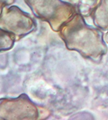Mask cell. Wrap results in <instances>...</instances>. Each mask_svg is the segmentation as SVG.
<instances>
[{
    "label": "cell",
    "instance_id": "obj_1",
    "mask_svg": "<svg viewBox=\"0 0 108 120\" xmlns=\"http://www.w3.org/2000/svg\"><path fill=\"white\" fill-rule=\"evenodd\" d=\"M58 32L67 49L76 51L86 59L98 61L107 53L103 33L86 24L80 14L76 13Z\"/></svg>",
    "mask_w": 108,
    "mask_h": 120
},
{
    "label": "cell",
    "instance_id": "obj_2",
    "mask_svg": "<svg viewBox=\"0 0 108 120\" xmlns=\"http://www.w3.org/2000/svg\"><path fill=\"white\" fill-rule=\"evenodd\" d=\"M34 15L48 23L53 30L59 31L77 13L76 7L62 0H24Z\"/></svg>",
    "mask_w": 108,
    "mask_h": 120
},
{
    "label": "cell",
    "instance_id": "obj_3",
    "mask_svg": "<svg viewBox=\"0 0 108 120\" xmlns=\"http://www.w3.org/2000/svg\"><path fill=\"white\" fill-rule=\"evenodd\" d=\"M36 27L34 20L16 6L4 7L0 14V28L13 35L16 41L29 34Z\"/></svg>",
    "mask_w": 108,
    "mask_h": 120
},
{
    "label": "cell",
    "instance_id": "obj_4",
    "mask_svg": "<svg viewBox=\"0 0 108 120\" xmlns=\"http://www.w3.org/2000/svg\"><path fill=\"white\" fill-rule=\"evenodd\" d=\"M39 110L27 95L0 99V120H37Z\"/></svg>",
    "mask_w": 108,
    "mask_h": 120
},
{
    "label": "cell",
    "instance_id": "obj_5",
    "mask_svg": "<svg viewBox=\"0 0 108 120\" xmlns=\"http://www.w3.org/2000/svg\"><path fill=\"white\" fill-rule=\"evenodd\" d=\"M90 16L98 29L108 30V0H100Z\"/></svg>",
    "mask_w": 108,
    "mask_h": 120
},
{
    "label": "cell",
    "instance_id": "obj_6",
    "mask_svg": "<svg viewBox=\"0 0 108 120\" xmlns=\"http://www.w3.org/2000/svg\"><path fill=\"white\" fill-rule=\"evenodd\" d=\"M79 14L84 16L91 15L100 0H76Z\"/></svg>",
    "mask_w": 108,
    "mask_h": 120
},
{
    "label": "cell",
    "instance_id": "obj_7",
    "mask_svg": "<svg viewBox=\"0 0 108 120\" xmlns=\"http://www.w3.org/2000/svg\"><path fill=\"white\" fill-rule=\"evenodd\" d=\"M15 41L13 35L0 28V52L11 49Z\"/></svg>",
    "mask_w": 108,
    "mask_h": 120
},
{
    "label": "cell",
    "instance_id": "obj_8",
    "mask_svg": "<svg viewBox=\"0 0 108 120\" xmlns=\"http://www.w3.org/2000/svg\"><path fill=\"white\" fill-rule=\"evenodd\" d=\"M14 2L15 0H0V14L4 7L12 4Z\"/></svg>",
    "mask_w": 108,
    "mask_h": 120
},
{
    "label": "cell",
    "instance_id": "obj_9",
    "mask_svg": "<svg viewBox=\"0 0 108 120\" xmlns=\"http://www.w3.org/2000/svg\"><path fill=\"white\" fill-rule=\"evenodd\" d=\"M104 41H105L107 43H108V31H107V33H106L105 36H104Z\"/></svg>",
    "mask_w": 108,
    "mask_h": 120
}]
</instances>
